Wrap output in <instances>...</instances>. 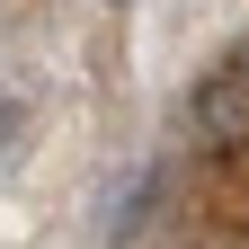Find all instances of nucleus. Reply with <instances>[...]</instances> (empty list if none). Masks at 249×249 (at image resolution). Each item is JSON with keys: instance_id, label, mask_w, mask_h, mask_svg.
<instances>
[{"instance_id": "1", "label": "nucleus", "mask_w": 249, "mask_h": 249, "mask_svg": "<svg viewBox=\"0 0 249 249\" xmlns=\"http://www.w3.org/2000/svg\"><path fill=\"white\" fill-rule=\"evenodd\" d=\"M107 9H134V0H107Z\"/></svg>"}]
</instances>
